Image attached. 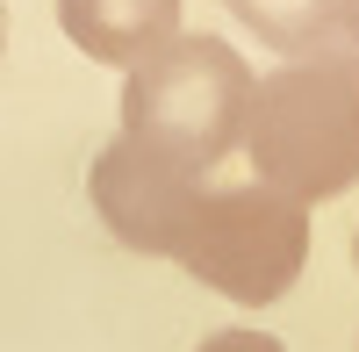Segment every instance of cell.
<instances>
[{"label": "cell", "instance_id": "cell-3", "mask_svg": "<svg viewBox=\"0 0 359 352\" xmlns=\"http://www.w3.org/2000/svg\"><path fill=\"white\" fill-rule=\"evenodd\" d=\"M172 259L201 287H216L237 309L280 302L309 266V201H294L266 180L245 187H201L187 230H180Z\"/></svg>", "mask_w": 359, "mask_h": 352}, {"label": "cell", "instance_id": "cell-1", "mask_svg": "<svg viewBox=\"0 0 359 352\" xmlns=\"http://www.w3.org/2000/svg\"><path fill=\"white\" fill-rule=\"evenodd\" d=\"M245 151L266 187L294 201H331L359 180V50H302L252 79Z\"/></svg>", "mask_w": 359, "mask_h": 352}, {"label": "cell", "instance_id": "cell-8", "mask_svg": "<svg viewBox=\"0 0 359 352\" xmlns=\"http://www.w3.org/2000/svg\"><path fill=\"white\" fill-rule=\"evenodd\" d=\"M345 43L359 50V0H345Z\"/></svg>", "mask_w": 359, "mask_h": 352}, {"label": "cell", "instance_id": "cell-9", "mask_svg": "<svg viewBox=\"0 0 359 352\" xmlns=\"http://www.w3.org/2000/svg\"><path fill=\"white\" fill-rule=\"evenodd\" d=\"M0 36H8V15H0Z\"/></svg>", "mask_w": 359, "mask_h": 352}, {"label": "cell", "instance_id": "cell-6", "mask_svg": "<svg viewBox=\"0 0 359 352\" xmlns=\"http://www.w3.org/2000/svg\"><path fill=\"white\" fill-rule=\"evenodd\" d=\"M230 15L266 50H287V57L345 43V0H230Z\"/></svg>", "mask_w": 359, "mask_h": 352}, {"label": "cell", "instance_id": "cell-2", "mask_svg": "<svg viewBox=\"0 0 359 352\" xmlns=\"http://www.w3.org/2000/svg\"><path fill=\"white\" fill-rule=\"evenodd\" d=\"M252 108V65L223 36H172L130 65L123 86V130L144 144H165L187 165H216L230 144H245Z\"/></svg>", "mask_w": 359, "mask_h": 352}, {"label": "cell", "instance_id": "cell-4", "mask_svg": "<svg viewBox=\"0 0 359 352\" xmlns=\"http://www.w3.org/2000/svg\"><path fill=\"white\" fill-rule=\"evenodd\" d=\"M86 194H94L101 223L115 230V245L172 259L180 230H187L194 201H201V165H187V158H172L165 144H144V137L123 130L86 165Z\"/></svg>", "mask_w": 359, "mask_h": 352}, {"label": "cell", "instance_id": "cell-10", "mask_svg": "<svg viewBox=\"0 0 359 352\" xmlns=\"http://www.w3.org/2000/svg\"><path fill=\"white\" fill-rule=\"evenodd\" d=\"M352 259H359V238H352Z\"/></svg>", "mask_w": 359, "mask_h": 352}, {"label": "cell", "instance_id": "cell-7", "mask_svg": "<svg viewBox=\"0 0 359 352\" xmlns=\"http://www.w3.org/2000/svg\"><path fill=\"white\" fill-rule=\"evenodd\" d=\"M201 352H280V338H266V331H216V338H201Z\"/></svg>", "mask_w": 359, "mask_h": 352}, {"label": "cell", "instance_id": "cell-5", "mask_svg": "<svg viewBox=\"0 0 359 352\" xmlns=\"http://www.w3.org/2000/svg\"><path fill=\"white\" fill-rule=\"evenodd\" d=\"M57 29L94 65H137L180 29V0H57Z\"/></svg>", "mask_w": 359, "mask_h": 352}]
</instances>
